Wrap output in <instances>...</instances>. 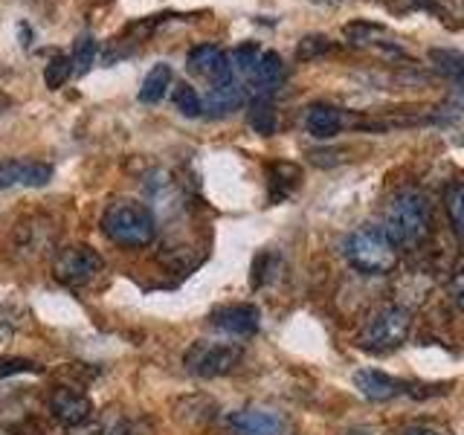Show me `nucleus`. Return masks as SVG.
Instances as JSON below:
<instances>
[{
  "mask_svg": "<svg viewBox=\"0 0 464 435\" xmlns=\"http://www.w3.org/2000/svg\"><path fill=\"white\" fill-rule=\"evenodd\" d=\"M410 328H412L410 311L398 308V304H383V308L372 311L366 323H362L357 343L360 348H366L372 354H386L406 343Z\"/></svg>",
  "mask_w": 464,
  "mask_h": 435,
  "instance_id": "4",
  "label": "nucleus"
},
{
  "mask_svg": "<svg viewBox=\"0 0 464 435\" xmlns=\"http://www.w3.org/2000/svg\"><path fill=\"white\" fill-rule=\"evenodd\" d=\"M171 99H174V108L183 116H188V120H195V116L203 113V99L192 84H186V82L171 84Z\"/></svg>",
  "mask_w": 464,
  "mask_h": 435,
  "instance_id": "21",
  "label": "nucleus"
},
{
  "mask_svg": "<svg viewBox=\"0 0 464 435\" xmlns=\"http://www.w3.org/2000/svg\"><path fill=\"white\" fill-rule=\"evenodd\" d=\"M430 62L444 79H450V82H461L464 79V53L450 50V47H432L430 50Z\"/></svg>",
  "mask_w": 464,
  "mask_h": 435,
  "instance_id": "20",
  "label": "nucleus"
},
{
  "mask_svg": "<svg viewBox=\"0 0 464 435\" xmlns=\"http://www.w3.org/2000/svg\"><path fill=\"white\" fill-rule=\"evenodd\" d=\"M174 84V72L169 64H154L149 72H145V79L140 84V102L145 105H157V102H163L166 93L171 91Z\"/></svg>",
  "mask_w": 464,
  "mask_h": 435,
  "instance_id": "18",
  "label": "nucleus"
},
{
  "mask_svg": "<svg viewBox=\"0 0 464 435\" xmlns=\"http://www.w3.org/2000/svg\"><path fill=\"white\" fill-rule=\"evenodd\" d=\"M401 435H441V432H435V430H430V427H406Z\"/></svg>",
  "mask_w": 464,
  "mask_h": 435,
  "instance_id": "30",
  "label": "nucleus"
},
{
  "mask_svg": "<svg viewBox=\"0 0 464 435\" xmlns=\"http://www.w3.org/2000/svg\"><path fill=\"white\" fill-rule=\"evenodd\" d=\"M246 122L261 137H273L276 128H279V113L270 96H256L250 99V108H246Z\"/></svg>",
  "mask_w": 464,
  "mask_h": 435,
  "instance_id": "19",
  "label": "nucleus"
},
{
  "mask_svg": "<svg viewBox=\"0 0 464 435\" xmlns=\"http://www.w3.org/2000/svg\"><path fill=\"white\" fill-rule=\"evenodd\" d=\"M50 412L58 424L79 427V424H87V420L93 418V401L72 386H58L50 392Z\"/></svg>",
  "mask_w": 464,
  "mask_h": 435,
  "instance_id": "8",
  "label": "nucleus"
},
{
  "mask_svg": "<svg viewBox=\"0 0 464 435\" xmlns=\"http://www.w3.org/2000/svg\"><path fill=\"white\" fill-rule=\"evenodd\" d=\"M331 50V41L325 35H308L299 41V50L296 55L302 58V62H308V58H316V55H325Z\"/></svg>",
  "mask_w": 464,
  "mask_h": 435,
  "instance_id": "27",
  "label": "nucleus"
},
{
  "mask_svg": "<svg viewBox=\"0 0 464 435\" xmlns=\"http://www.w3.org/2000/svg\"><path fill=\"white\" fill-rule=\"evenodd\" d=\"M102 232L125 250H142L157 238V215L140 200H116L102 218Z\"/></svg>",
  "mask_w": 464,
  "mask_h": 435,
  "instance_id": "2",
  "label": "nucleus"
},
{
  "mask_svg": "<svg viewBox=\"0 0 464 435\" xmlns=\"http://www.w3.org/2000/svg\"><path fill=\"white\" fill-rule=\"evenodd\" d=\"M302 180V169L294 163H273L267 171V192H270V203H282L299 188Z\"/></svg>",
  "mask_w": 464,
  "mask_h": 435,
  "instance_id": "16",
  "label": "nucleus"
},
{
  "mask_svg": "<svg viewBox=\"0 0 464 435\" xmlns=\"http://www.w3.org/2000/svg\"><path fill=\"white\" fill-rule=\"evenodd\" d=\"M41 374V366L33 360H26V357H4L0 360V381L9 374Z\"/></svg>",
  "mask_w": 464,
  "mask_h": 435,
  "instance_id": "26",
  "label": "nucleus"
},
{
  "mask_svg": "<svg viewBox=\"0 0 464 435\" xmlns=\"http://www.w3.org/2000/svg\"><path fill=\"white\" fill-rule=\"evenodd\" d=\"M444 209L450 224H453L456 236L464 238V183H450L444 192Z\"/></svg>",
  "mask_w": 464,
  "mask_h": 435,
  "instance_id": "22",
  "label": "nucleus"
},
{
  "mask_svg": "<svg viewBox=\"0 0 464 435\" xmlns=\"http://www.w3.org/2000/svg\"><path fill=\"white\" fill-rule=\"evenodd\" d=\"M447 294H450V299L456 302V308H461V311H464V270H459V273L450 276Z\"/></svg>",
  "mask_w": 464,
  "mask_h": 435,
  "instance_id": "28",
  "label": "nucleus"
},
{
  "mask_svg": "<svg viewBox=\"0 0 464 435\" xmlns=\"http://www.w3.org/2000/svg\"><path fill=\"white\" fill-rule=\"evenodd\" d=\"M354 386L362 398L369 401H392L406 392V383L403 381H395L392 374L386 372H377V369H360L354 374Z\"/></svg>",
  "mask_w": 464,
  "mask_h": 435,
  "instance_id": "12",
  "label": "nucleus"
},
{
  "mask_svg": "<svg viewBox=\"0 0 464 435\" xmlns=\"http://www.w3.org/2000/svg\"><path fill=\"white\" fill-rule=\"evenodd\" d=\"M383 232L398 250H418V246H424L432 232V207L427 195L415 192V188L398 192L386 207Z\"/></svg>",
  "mask_w": 464,
  "mask_h": 435,
  "instance_id": "1",
  "label": "nucleus"
},
{
  "mask_svg": "<svg viewBox=\"0 0 464 435\" xmlns=\"http://www.w3.org/2000/svg\"><path fill=\"white\" fill-rule=\"evenodd\" d=\"M285 72L287 70H285V62H282L279 53H265V50H261L256 67L250 70V76H246V82H244L246 96H250V99L270 96L273 99V93L285 84Z\"/></svg>",
  "mask_w": 464,
  "mask_h": 435,
  "instance_id": "9",
  "label": "nucleus"
},
{
  "mask_svg": "<svg viewBox=\"0 0 464 435\" xmlns=\"http://www.w3.org/2000/svg\"><path fill=\"white\" fill-rule=\"evenodd\" d=\"M186 67H188L192 76L207 79L209 87L236 82L229 53L218 47V44H198V47H192V50H188V55H186Z\"/></svg>",
  "mask_w": 464,
  "mask_h": 435,
  "instance_id": "7",
  "label": "nucleus"
},
{
  "mask_svg": "<svg viewBox=\"0 0 464 435\" xmlns=\"http://www.w3.org/2000/svg\"><path fill=\"white\" fill-rule=\"evenodd\" d=\"M212 325L221 328L224 334H232V337H253L261 325V314L256 304H224L212 314Z\"/></svg>",
  "mask_w": 464,
  "mask_h": 435,
  "instance_id": "11",
  "label": "nucleus"
},
{
  "mask_svg": "<svg viewBox=\"0 0 464 435\" xmlns=\"http://www.w3.org/2000/svg\"><path fill=\"white\" fill-rule=\"evenodd\" d=\"M246 102V91L238 82H229V84H218L209 87V93L203 96V113L209 116H227L232 111H238Z\"/></svg>",
  "mask_w": 464,
  "mask_h": 435,
  "instance_id": "15",
  "label": "nucleus"
},
{
  "mask_svg": "<svg viewBox=\"0 0 464 435\" xmlns=\"http://www.w3.org/2000/svg\"><path fill=\"white\" fill-rule=\"evenodd\" d=\"M70 435H102V427L93 424V418L87 420V424H79V427H70Z\"/></svg>",
  "mask_w": 464,
  "mask_h": 435,
  "instance_id": "29",
  "label": "nucleus"
},
{
  "mask_svg": "<svg viewBox=\"0 0 464 435\" xmlns=\"http://www.w3.org/2000/svg\"><path fill=\"white\" fill-rule=\"evenodd\" d=\"M395 294H398V302H392V304L410 311L412 304H424L427 302V296L432 294V279L427 273H406L403 279L398 282Z\"/></svg>",
  "mask_w": 464,
  "mask_h": 435,
  "instance_id": "17",
  "label": "nucleus"
},
{
  "mask_svg": "<svg viewBox=\"0 0 464 435\" xmlns=\"http://www.w3.org/2000/svg\"><path fill=\"white\" fill-rule=\"evenodd\" d=\"M304 128L316 140H331L345 128V113L334 105H314L304 113Z\"/></svg>",
  "mask_w": 464,
  "mask_h": 435,
  "instance_id": "14",
  "label": "nucleus"
},
{
  "mask_svg": "<svg viewBox=\"0 0 464 435\" xmlns=\"http://www.w3.org/2000/svg\"><path fill=\"white\" fill-rule=\"evenodd\" d=\"M102 267H105V261H102V256L87 244L64 246V250H58L53 258V276L67 287L91 285L102 273Z\"/></svg>",
  "mask_w": 464,
  "mask_h": 435,
  "instance_id": "6",
  "label": "nucleus"
},
{
  "mask_svg": "<svg viewBox=\"0 0 464 435\" xmlns=\"http://www.w3.org/2000/svg\"><path fill=\"white\" fill-rule=\"evenodd\" d=\"M12 108V99L9 96H0V113H6Z\"/></svg>",
  "mask_w": 464,
  "mask_h": 435,
  "instance_id": "31",
  "label": "nucleus"
},
{
  "mask_svg": "<svg viewBox=\"0 0 464 435\" xmlns=\"http://www.w3.org/2000/svg\"><path fill=\"white\" fill-rule=\"evenodd\" d=\"M282 418L267 410H241L229 415V430L236 435H282Z\"/></svg>",
  "mask_w": 464,
  "mask_h": 435,
  "instance_id": "13",
  "label": "nucleus"
},
{
  "mask_svg": "<svg viewBox=\"0 0 464 435\" xmlns=\"http://www.w3.org/2000/svg\"><path fill=\"white\" fill-rule=\"evenodd\" d=\"M50 178L53 166L41 160H0V188H35Z\"/></svg>",
  "mask_w": 464,
  "mask_h": 435,
  "instance_id": "10",
  "label": "nucleus"
},
{
  "mask_svg": "<svg viewBox=\"0 0 464 435\" xmlns=\"http://www.w3.org/2000/svg\"><path fill=\"white\" fill-rule=\"evenodd\" d=\"M345 258L357 273L389 276L398 267V246L377 227H360L345 238Z\"/></svg>",
  "mask_w": 464,
  "mask_h": 435,
  "instance_id": "3",
  "label": "nucleus"
},
{
  "mask_svg": "<svg viewBox=\"0 0 464 435\" xmlns=\"http://www.w3.org/2000/svg\"><path fill=\"white\" fill-rule=\"evenodd\" d=\"M345 38L354 44V47H372V44H383L381 38L386 35V29L383 26H377V24H366V21H354V24H348L345 29Z\"/></svg>",
  "mask_w": 464,
  "mask_h": 435,
  "instance_id": "23",
  "label": "nucleus"
},
{
  "mask_svg": "<svg viewBox=\"0 0 464 435\" xmlns=\"http://www.w3.org/2000/svg\"><path fill=\"white\" fill-rule=\"evenodd\" d=\"M93 55H96V41L91 35H82L76 41V50L70 53V62H72V72H87L93 64Z\"/></svg>",
  "mask_w": 464,
  "mask_h": 435,
  "instance_id": "25",
  "label": "nucleus"
},
{
  "mask_svg": "<svg viewBox=\"0 0 464 435\" xmlns=\"http://www.w3.org/2000/svg\"><path fill=\"white\" fill-rule=\"evenodd\" d=\"M244 357V348L238 343H215V340H198L186 348L183 366L195 377H221L229 374Z\"/></svg>",
  "mask_w": 464,
  "mask_h": 435,
  "instance_id": "5",
  "label": "nucleus"
},
{
  "mask_svg": "<svg viewBox=\"0 0 464 435\" xmlns=\"http://www.w3.org/2000/svg\"><path fill=\"white\" fill-rule=\"evenodd\" d=\"M70 76H72L70 55H55L53 62L47 64V70H44V82H47L50 91H58V87H62Z\"/></svg>",
  "mask_w": 464,
  "mask_h": 435,
  "instance_id": "24",
  "label": "nucleus"
}]
</instances>
